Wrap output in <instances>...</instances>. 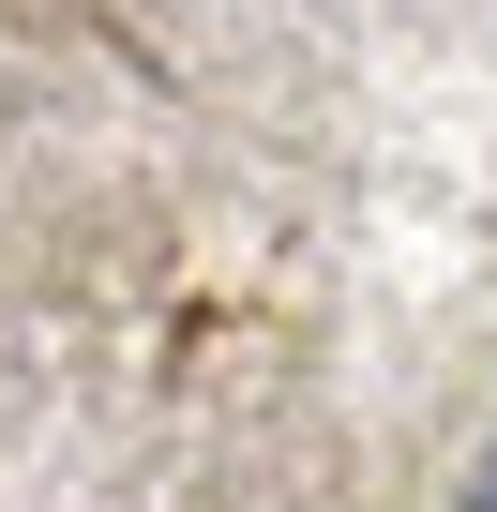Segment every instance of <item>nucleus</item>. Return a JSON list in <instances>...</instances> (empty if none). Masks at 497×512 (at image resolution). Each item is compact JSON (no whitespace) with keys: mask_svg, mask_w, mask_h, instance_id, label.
Here are the masks:
<instances>
[{"mask_svg":"<svg viewBox=\"0 0 497 512\" xmlns=\"http://www.w3.org/2000/svg\"><path fill=\"white\" fill-rule=\"evenodd\" d=\"M452 512H497V452H482V467H467V497H452Z\"/></svg>","mask_w":497,"mask_h":512,"instance_id":"1","label":"nucleus"}]
</instances>
